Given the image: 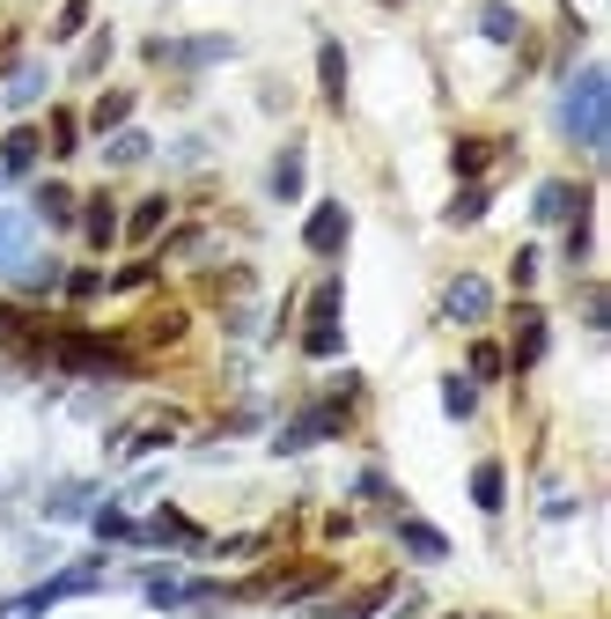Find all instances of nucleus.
I'll return each mask as SVG.
<instances>
[{
	"instance_id": "1",
	"label": "nucleus",
	"mask_w": 611,
	"mask_h": 619,
	"mask_svg": "<svg viewBox=\"0 0 611 619\" xmlns=\"http://www.w3.org/2000/svg\"><path fill=\"white\" fill-rule=\"evenodd\" d=\"M560 133L575 141V148L604 155V141H611V75H604V67H582V75L567 81V97H560Z\"/></svg>"
},
{
	"instance_id": "2",
	"label": "nucleus",
	"mask_w": 611,
	"mask_h": 619,
	"mask_svg": "<svg viewBox=\"0 0 611 619\" xmlns=\"http://www.w3.org/2000/svg\"><path fill=\"white\" fill-rule=\"evenodd\" d=\"M340 296H346V280H340V273H324L318 288H310V310H302V354H310V362H340V354H346V332H340Z\"/></svg>"
},
{
	"instance_id": "3",
	"label": "nucleus",
	"mask_w": 611,
	"mask_h": 619,
	"mask_svg": "<svg viewBox=\"0 0 611 619\" xmlns=\"http://www.w3.org/2000/svg\"><path fill=\"white\" fill-rule=\"evenodd\" d=\"M52 347H59V362H67V369H97V376H125V369H133L119 340H97V332H59Z\"/></svg>"
},
{
	"instance_id": "4",
	"label": "nucleus",
	"mask_w": 611,
	"mask_h": 619,
	"mask_svg": "<svg viewBox=\"0 0 611 619\" xmlns=\"http://www.w3.org/2000/svg\"><path fill=\"white\" fill-rule=\"evenodd\" d=\"M346 229H354V214H346L340 199H318V207H310V222H302V244L318 251V258H340Z\"/></svg>"
},
{
	"instance_id": "5",
	"label": "nucleus",
	"mask_w": 611,
	"mask_h": 619,
	"mask_svg": "<svg viewBox=\"0 0 611 619\" xmlns=\"http://www.w3.org/2000/svg\"><path fill=\"white\" fill-rule=\"evenodd\" d=\"M582 185H567V177H545L538 192H531V222L538 229H560V222H575V207H582Z\"/></svg>"
},
{
	"instance_id": "6",
	"label": "nucleus",
	"mask_w": 611,
	"mask_h": 619,
	"mask_svg": "<svg viewBox=\"0 0 611 619\" xmlns=\"http://www.w3.org/2000/svg\"><path fill=\"white\" fill-rule=\"evenodd\" d=\"M487 310H493V280H479V273H457V280H449V296H442V318L479 324Z\"/></svg>"
},
{
	"instance_id": "7",
	"label": "nucleus",
	"mask_w": 611,
	"mask_h": 619,
	"mask_svg": "<svg viewBox=\"0 0 611 619\" xmlns=\"http://www.w3.org/2000/svg\"><path fill=\"white\" fill-rule=\"evenodd\" d=\"M30 244H37V236H30V214H0V273H8V280L37 258Z\"/></svg>"
},
{
	"instance_id": "8",
	"label": "nucleus",
	"mask_w": 611,
	"mask_h": 619,
	"mask_svg": "<svg viewBox=\"0 0 611 619\" xmlns=\"http://www.w3.org/2000/svg\"><path fill=\"white\" fill-rule=\"evenodd\" d=\"M163 222H170V199H163V192H147L141 207H133V214L119 222V236H125V244H155V236H163Z\"/></svg>"
},
{
	"instance_id": "9",
	"label": "nucleus",
	"mask_w": 611,
	"mask_h": 619,
	"mask_svg": "<svg viewBox=\"0 0 611 619\" xmlns=\"http://www.w3.org/2000/svg\"><path fill=\"white\" fill-rule=\"evenodd\" d=\"M37 155H45V133H37V125H15V133L0 141V170L30 177V170H37Z\"/></svg>"
},
{
	"instance_id": "10",
	"label": "nucleus",
	"mask_w": 611,
	"mask_h": 619,
	"mask_svg": "<svg viewBox=\"0 0 611 619\" xmlns=\"http://www.w3.org/2000/svg\"><path fill=\"white\" fill-rule=\"evenodd\" d=\"M74 222H81V236H89L97 251H111V244H119V207H111V192L81 199V214H74Z\"/></svg>"
},
{
	"instance_id": "11",
	"label": "nucleus",
	"mask_w": 611,
	"mask_h": 619,
	"mask_svg": "<svg viewBox=\"0 0 611 619\" xmlns=\"http://www.w3.org/2000/svg\"><path fill=\"white\" fill-rule=\"evenodd\" d=\"M147 545H207V531H199L192 517H177V509H155V517L141 523Z\"/></svg>"
},
{
	"instance_id": "12",
	"label": "nucleus",
	"mask_w": 611,
	"mask_h": 619,
	"mask_svg": "<svg viewBox=\"0 0 611 619\" xmlns=\"http://www.w3.org/2000/svg\"><path fill=\"white\" fill-rule=\"evenodd\" d=\"M318 81H324V103L346 111V52H340V37H324V45H318Z\"/></svg>"
},
{
	"instance_id": "13",
	"label": "nucleus",
	"mask_w": 611,
	"mask_h": 619,
	"mask_svg": "<svg viewBox=\"0 0 611 619\" xmlns=\"http://www.w3.org/2000/svg\"><path fill=\"white\" fill-rule=\"evenodd\" d=\"M398 539H406L413 561H449V539H442L435 523H420V517H398Z\"/></svg>"
},
{
	"instance_id": "14",
	"label": "nucleus",
	"mask_w": 611,
	"mask_h": 619,
	"mask_svg": "<svg viewBox=\"0 0 611 619\" xmlns=\"http://www.w3.org/2000/svg\"><path fill=\"white\" fill-rule=\"evenodd\" d=\"M545 340H553V332H545V318L538 310H523V318H515V369H531V362H545Z\"/></svg>"
},
{
	"instance_id": "15",
	"label": "nucleus",
	"mask_w": 611,
	"mask_h": 619,
	"mask_svg": "<svg viewBox=\"0 0 611 619\" xmlns=\"http://www.w3.org/2000/svg\"><path fill=\"white\" fill-rule=\"evenodd\" d=\"M471 501H479V509H487V517H501V501H509V472L493 465H471Z\"/></svg>"
},
{
	"instance_id": "16",
	"label": "nucleus",
	"mask_w": 611,
	"mask_h": 619,
	"mask_svg": "<svg viewBox=\"0 0 611 619\" xmlns=\"http://www.w3.org/2000/svg\"><path fill=\"white\" fill-rule=\"evenodd\" d=\"M74 214H81V199L67 185H37V222L45 229H74Z\"/></svg>"
},
{
	"instance_id": "17",
	"label": "nucleus",
	"mask_w": 611,
	"mask_h": 619,
	"mask_svg": "<svg viewBox=\"0 0 611 619\" xmlns=\"http://www.w3.org/2000/svg\"><path fill=\"white\" fill-rule=\"evenodd\" d=\"M487 207H493L487 185H465V192L449 199V214H442V222H449V229H471V222H487Z\"/></svg>"
},
{
	"instance_id": "18",
	"label": "nucleus",
	"mask_w": 611,
	"mask_h": 619,
	"mask_svg": "<svg viewBox=\"0 0 611 619\" xmlns=\"http://www.w3.org/2000/svg\"><path fill=\"white\" fill-rule=\"evenodd\" d=\"M479 30H487L493 45H515V37H523V15H515L509 0H487V8H479Z\"/></svg>"
},
{
	"instance_id": "19",
	"label": "nucleus",
	"mask_w": 611,
	"mask_h": 619,
	"mask_svg": "<svg viewBox=\"0 0 611 619\" xmlns=\"http://www.w3.org/2000/svg\"><path fill=\"white\" fill-rule=\"evenodd\" d=\"M471 384H501L509 376V354H501V340H471Z\"/></svg>"
},
{
	"instance_id": "20",
	"label": "nucleus",
	"mask_w": 611,
	"mask_h": 619,
	"mask_svg": "<svg viewBox=\"0 0 611 619\" xmlns=\"http://www.w3.org/2000/svg\"><path fill=\"white\" fill-rule=\"evenodd\" d=\"M266 192L273 199H302V148H280V163H273V177H266Z\"/></svg>"
},
{
	"instance_id": "21",
	"label": "nucleus",
	"mask_w": 611,
	"mask_h": 619,
	"mask_svg": "<svg viewBox=\"0 0 611 619\" xmlns=\"http://www.w3.org/2000/svg\"><path fill=\"white\" fill-rule=\"evenodd\" d=\"M147 133H133V125H119V133H111V148H103V163H111V170H125V163H147Z\"/></svg>"
},
{
	"instance_id": "22",
	"label": "nucleus",
	"mask_w": 611,
	"mask_h": 619,
	"mask_svg": "<svg viewBox=\"0 0 611 619\" xmlns=\"http://www.w3.org/2000/svg\"><path fill=\"white\" fill-rule=\"evenodd\" d=\"M125 119H133V97H125V89H103L97 111H89V125H97V133H119Z\"/></svg>"
},
{
	"instance_id": "23",
	"label": "nucleus",
	"mask_w": 611,
	"mask_h": 619,
	"mask_svg": "<svg viewBox=\"0 0 611 619\" xmlns=\"http://www.w3.org/2000/svg\"><path fill=\"white\" fill-rule=\"evenodd\" d=\"M442 406H449V421H471V413H479V391H471V376H449V384H442Z\"/></svg>"
},
{
	"instance_id": "24",
	"label": "nucleus",
	"mask_w": 611,
	"mask_h": 619,
	"mask_svg": "<svg viewBox=\"0 0 611 619\" xmlns=\"http://www.w3.org/2000/svg\"><path fill=\"white\" fill-rule=\"evenodd\" d=\"M487 141H457V155H449V163H457V177H465V185H479V177H487Z\"/></svg>"
},
{
	"instance_id": "25",
	"label": "nucleus",
	"mask_w": 611,
	"mask_h": 619,
	"mask_svg": "<svg viewBox=\"0 0 611 619\" xmlns=\"http://www.w3.org/2000/svg\"><path fill=\"white\" fill-rule=\"evenodd\" d=\"M59 288H67L74 302H89V296H103V273L97 266H74V273H59Z\"/></svg>"
},
{
	"instance_id": "26",
	"label": "nucleus",
	"mask_w": 611,
	"mask_h": 619,
	"mask_svg": "<svg viewBox=\"0 0 611 619\" xmlns=\"http://www.w3.org/2000/svg\"><path fill=\"white\" fill-rule=\"evenodd\" d=\"M45 97V67H23V75L8 81V103H15V111H23V103H37Z\"/></svg>"
},
{
	"instance_id": "27",
	"label": "nucleus",
	"mask_w": 611,
	"mask_h": 619,
	"mask_svg": "<svg viewBox=\"0 0 611 619\" xmlns=\"http://www.w3.org/2000/svg\"><path fill=\"white\" fill-rule=\"evenodd\" d=\"M384 597H391V583H376V590H362V597H346L332 619H368V612H384Z\"/></svg>"
},
{
	"instance_id": "28",
	"label": "nucleus",
	"mask_w": 611,
	"mask_h": 619,
	"mask_svg": "<svg viewBox=\"0 0 611 619\" xmlns=\"http://www.w3.org/2000/svg\"><path fill=\"white\" fill-rule=\"evenodd\" d=\"M59 155H74V141H81V125H74V111H52V133H45Z\"/></svg>"
},
{
	"instance_id": "29",
	"label": "nucleus",
	"mask_w": 611,
	"mask_h": 619,
	"mask_svg": "<svg viewBox=\"0 0 611 619\" xmlns=\"http://www.w3.org/2000/svg\"><path fill=\"white\" fill-rule=\"evenodd\" d=\"M97 531L103 539H141V523L125 517V509H97Z\"/></svg>"
},
{
	"instance_id": "30",
	"label": "nucleus",
	"mask_w": 611,
	"mask_h": 619,
	"mask_svg": "<svg viewBox=\"0 0 611 619\" xmlns=\"http://www.w3.org/2000/svg\"><path fill=\"white\" fill-rule=\"evenodd\" d=\"M147 280H155V266H125V273H111V280H103V288H119V296H133V288H147Z\"/></svg>"
},
{
	"instance_id": "31",
	"label": "nucleus",
	"mask_w": 611,
	"mask_h": 619,
	"mask_svg": "<svg viewBox=\"0 0 611 619\" xmlns=\"http://www.w3.org/2000/svg\"><path fill=\"white\" fill-rule=\"evenodd\" d=\"M81 23H89V0H67V8H59V23H52V37H74Z\"/></svg>"
},
{
	"instance_id": "32",
	"label": "nucleus",
	"mask_w": 611,
	"mask_h": 619,
	"mask_svg": "<svg viewBox=\"0 0 611 619\" xmlns=\"http://www.w3.org/2000/svg\"><path fill=\"white\" fill-rule=\"evenodd\" d=\"M81 501H89V487H52V517H81Z\"/></svg>"
},
{
	"instance_id": "33",
	"label": "nucleus",
	"mask_w": 611,
	"mask_h": 619,
	"mask_svg": "<svg viewBox=\"0 0 611 619\" xmlns=\"http://www.w3.org/2000/svg\"><path fill=\"white\" fill-rule=\"evenodd\" d=\"M515 288H538V251H515V273H509Z\"/></svg>"
},
{
	"instance_id": "34",
	"label": "nucleus",
	"mask_w": 611,
	"mask_h": 619,
	"mask_svg": "<svg viewBox=\"0 0 611 619\" xmlns=\"http://www.w3.org/2000/svg\"><path fill=\"white\" fill-rule=\"evenodd\" d=\"M103 59H111V37H89V52H81V75H103Z\"/></svg>"
},
{
	"instance_id": "35",
	"label": "nucleus",
	"mask_w": 611,
	"mask_h": 619,
	"mask_svg": "<svg viewBox=\"0 0 611 619\" xmlns=\"http://www.w3.org/2000/svg\"><path fill=\"white\" fill-rule=\"evenodd\" d=\"M354 487H362L368 501H398V495H391V479H384V472H362V479H354Z\"/></svg>"
}]
</instances>
